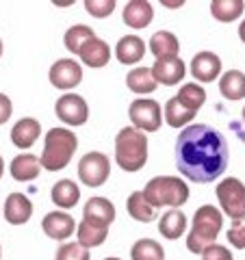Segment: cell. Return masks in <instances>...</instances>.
<instances>
[{
  "mask_svg": "<svg viewBox=\"0 0 245 260\" xmlns=\"http://www.w3.org/2000/svg\"><path fill=\"white\" fill-rule=\"evenodd\" d=\"M42 228H44V232L50 239L65 241V239H70L72 234H74L76 221H74V217H70L68 213H63V210H52V213H48L44 217Z\"/></svg>",
  "mask_w": 245,
  "mask_h": 260,
  "instance_id": "13",
  "label": "cell"
},
{
  "mask_svg": "<svg viewBox=\"0 0 245 260\" xmlns=\"http://www.w3.org/2000/svg\"><path fill=\"white\" fill-rule=\"evenodd\" d=\"M191 74L198 83H213L222 78V59L210 50H202L191 59Z\"/></svg>",
  "mask_w": 245,
  "mask_h": 260,
  "instance_id": "11",
  "label": "cell"
},
{
  "mask_svg": "<svg viewBox=\"0 0 245 260\" xmlns=\"http://www.w3.org/2000/svg\"><path fill=\"white\" fill-rule=\"evenodd\" d=\"M152 74L157 78V83L165 85V87H174L178 85L187 74V65L180 56H171V59H161L154 61L152 65Z\"/></svg>",
  "mask_w": 245,
  "mask_h": 260,
  "instance_id": "12",
  "label": "cell"
},
{
  "mask_svg": "<svg viewBox=\"0 0 245 260\" xmlns=\"http://www.w3.org/2000/svg\"><path fill=\"white\" fill-rule=\"evenodd\" d=\"M145 54V42L137 35H124L115 44V56L121 65H135L143 59Z\"/></svg>",
  "mask_w": 245,
  "mask_h": 260,
  "instance_id": "19",
  "label": "cell"
},
{
  "mask_svg": "<svg viewBox=\"0 0 245 260\" xmlns=\"http://www.w3.org/2000/svg\"><path fill=\"white\" fill-rule=\"evenodd\" d=\"M54 260H91V254H89V249L83 247L80 243H63L56 251Z\"/></svg>",
  "mask_w": 245,
  "mask_h": 260,
  "instance_id": "33",
  "label": "cell"
},
{
  "mask_svg": "<svg viewBox=\"0 0 245 260\" xmlns=\"http://www.w3.org/2000/svg\"><path fill=\"white\" fill-rule=\"evenodd\" d=\"M76 148H78V137L74 130H68V128L48 130L44 139V152L39 156L42 167L48 169V172H61V169L70 165Z\"/></svg>",
  "mask_w": 245,
  "mask_h": 260,
  "instance_id": "4",
  "label": "cell"
},
{
  "mask_svg": "<svg viewBox=\"0 0 245 260\" xmlns=\"http://www.w3.org/2000/svg\"><path fill=\"white\" fill-rule=\"evenodd\" d=\"M159 232L169 241L180 239L187 232V215L180 208H169L159 221Z\"/></svg>",
  "mask_w": 245,
  "mask_h": 260,
  "instance_id": "22",
  "label": "cell"
},
{
  "mask_svg": "<svg viewBox=\"0 0 245 260\" xmlns=\"http://www.w3.org/2000/svg\"><path fill=\"white\" fill-rule=\"evenodd\" d=\"M178 50H180V44H178V37L174 35V32L159 30L150 37V52L157 56V61L178 56Z\"/></svg>",
  "mask_w": 245,
  "mask_h": 260,
  "instance_id": "21",
  "label": "cell"
},
{
  "mask_svg": "<svg viewBox=\"0 0 245 260\" xmlns=\"http://www.w3.org/2000/svg\"><path fill=\"white\" fill-rule=\"evenodd\" d=\"M76 230H78V243L83 247H87V249L102 245V243L107 241V237H109V228L107 225L87 221V219L80 221V225L76 228Z\"/></svg>",
  "mask_w": 245,
  "mask_h": 260,
  "instance_id": "27",
  "label": "cell"
},
{
  "mask_svg": "<svg viewBox=\"0 0 245 260\" xmlns=\"http://www.w3.org/2000/svg\"><path fill=\"white\" fill-rule=\"evenodd\" d=\"M133 260H165V249L154 239H139L130 249Z\"/></svg>",
  "mask_w": 245,
  "mask_h": 260,
  "instance_id": "31",
  "label": "cell"
},
{
  "mask_svg": "<svg viewBox=\"0 0 245 260\" xmlns=\"http://www.w3.org/2000/svg\"><path fill=\"white\" fill-rule=\"evenodd\" d=\"M0 56H3V42H0Z\"/></svg>",
  "mask_w": 245,
  "mask_h": 260,
  "instance_id": "42",
  "label": "cell"
},
{
  "mask_svg": "<svg viewBox=\"0 0 245 260\" xmlns=\"http://www.w3.org/2000/svg\"><path fill=\"white\" fill-rule=\"evenodd\" d=\"M176 165L187 180L213 182L226 172L230 150L226 137L206 124H191L180 130L176 139Z\"/></svg>",
  "mask_w": 245,
  "mask_h": 260,
  "instance_id": "1",
  "label": "cell"
},
{
  "mask_svg": "<svg viewBox=\"0 0 245 260\" xmlns=\"http://www.w3.org/2000/svg\"><path fill=\"white\" fill-rule=\"evenodd\" d=\"M226 237L234 249H245V219H234Z\"/></svg>",
  "mask_w": 245,
  "mask_h": 260,
  "instance_id": "35",
  "label": "cell"
},
{
  "mask_svg": "<svg viewBox=\"0 0 245 260\" xmlns=\"http://www.w3.org/2000/svg\"><path fill=\"white\" fill-rule=\"evenodd\" d=\"M42 169H44L42 167V160H39L35 154H28V152L18 154V156L11 160V165H9V172L13 176V180H18V182H30V180H35Z\"/></svg>",
  "mask_w": 245,
  "mask_h": 260,
  "instance_id": "17",
  "label": "cell"
},
{
  "mask_svg": "<svg viewBox=\"0 0 245 260\" xmlns=\"http://www.w3.org/2000/svg\"><path fill=\"white\" fill-rule=\"evenodd\" d=\"M245 11L243 0H213L210 3V13L217 22H234L239 20Z\"/></svg>",
  "mask_w": 245,
  "mask_h": 260,
  "instance_id": "29",
  "label": "cell"
},
{
  "mask_svg": "<svg viewBox=\"0 0 245 260\" xmlns=\"http://www.w3.org/2000/svg\"><path fill=\"white\" fill-rule=\"evenodd\" d=\"M163 115H165V121L171 128H187L198 113L191 111L189 107H185L178 98H169L167 104H165V111H163Z\"/></svg>",
  "mask_w": 245,
  "mask_h": 260,
  "instance_id": "26",
  "label": "cell"
},
{
  "mask_svg": "<svg viewBox=\"0 0 245 260\" xmlns=\"http://www.w3.org/2000/svg\"><path fill=\"white\" fill-rule=\"evenodd\" d=\"M202 260H234L232 251H228V247L224 245H208L202 251Z\"/></svg>",
  "mask_w": 245,
  "mask_h": 260,
  "instance_id": "36",
  "label": "cell"
},
{
  "mask_svg": "<svg viewBox=\"0 0 245 260\" xmlns=\"http://www.w3.org/2000/svg\"><path fill=\"white\" fill-rule=\"evenodd\" d=\"M80 61H83L87 68H94V70H100L104 68L109 61H111V48L107 42H102V39H89V42L83 46V50H80Z\"/></svg>",
  "mask_w": 245,
  "mask_h": 260,
  "instance_id": "20",
  "label": "cell"
},
{
  "mask_svg": "<svg viewBox=\"0 0 245 260\" xmlns=\"http://www.w3.org/2000/svg\"><path fill=\"white\" fill-rule=\"evenodd\" d=\"M54 113L63 124L68 126H83L89 119V104L85 102L83 95L76 93H65L54 104Z\"/></svg>",
  "mask_w": 245,
  "mask_h": 260,
  "instance_id": "9",
  "label": "cell"
},
{
  "mask_svg": "<svg viewBox=\"0 0 245 260\" xmlns=\"http://www.w3.org/2000/svg\"><path fill=\"white\" fill-rule=\"evenodd\" d=\"M111 176V160L102 152H87L78 162V180L87 186H102Z\"/></svg>",
  "mask_w": 245,
  "mask_h": 260,
  "instance_id": "8",
  "label": "cell"
},
{
  "mask_svg": "<svg viewBox=\"0 0 245 260\" xmlns=\"http://www.w3.org/2000/svg\"><path fill=\"white\" fill-rule=\"evenodd\" d=\"M219 93L226 100H243L245 98V74L241 70H228L219 78Z\"/></svg>",
  "mask_w": 245,
  "mask_h": 260,
  "instance_id": "23",
  "label": "cell"
},
{
  "mask_svg": "<svg viewBox=\"0 0 245 260\" xmlns=\"http://www.w3.org/2000/svg\"><path fill=\"white\" fill-rule=\"evenodd\" d=\"M176 98L185 104V107H189L191 111L198 113L204 107V102H206V91H204V87L198 83H187L180 87V91H178Z\"/></svg>",
  "mask_w": 245,
  "mask_h": 260,
  "instance_id": "32",
  "label": "cell"
},
{
  "mask_svg": "<svg viewBox=\"0 0 245 260\" xmlns=\"http://www.w3.org/2000/svg\"><path fill=\"white\" fill-rule=\"evenodd\" d=\"M96 32L91 26H85V24H76V26L68 28V32H65L63 37V44L65 48L72 52V54H80V50H83V46L89 42V39H94Z\"/></svg>",
  "mask_w": 245,
  "mask_h": 260,
  "instance_id": "30",
  "label": "cell"
},
{
  "mask_svg": "<svg viewBox=\"0 0 245 260\" xmlns=\"http://www.w3.org/2000/svg\"><path fill=\"white\" fill-rule=\"evenodd\" d=\"M239 37H241V42L245 44V20L239 24Z\"/></svg>",
  "mask_w": 245,
  "mask_h": 260,
  "instance_id": "39",
  "label": "cell"
},
{
  "mask_svg": "<svg viewBox=\"0 0 245 260\" xmlns=\"http://www.w3.org/2000/svg\"><path fill=\"white\" fill-rule=\"evenodd\" d=\"M157 78L152 74V68H135L128 72L126 76V87L130 89L133 93H139V95H145V93H152L157 89Z\"/></svg>",
  "mask_w": 245,
  "mask_h": 260,
  "instance_id": "25",
  "label": "cell"
},
{
  "mask_svg": "<svg viewBox=\"0 0 245 260\" xmlns=\"http://www.w3.org/2000/svg\"><path fill=\"white\" fill-rule=\"evenodd\" d=\"M52 202L56 206H61V208H74L78 204V200H80V189H78V184L76 182H72V180H59L54 186H52Z\"/></svg>",
  "mask_w": 245,
  "mask_h": 260,
  "instance_id": "28",
  "label": "cell"
},
{
  "mask_svg": "<svg viewBox=\"0 0 245 260\" xmlns=\"http://www.w3.org/2000/svg\"><path fill=\"white\" fill-rule=\"evenodd\" d=\"M5 219L11 225H24L33 217V202L24 193H9L3 208Z\"/></svg>",
  "mask_w": 245,
  "mask_h": 260,
  "instance_id": "14",
  "label": "cell"
},
{
  "mask_svg": "<svg viewBox=\"0 0 245 260\" xmlns=\"http://www.w3.org/2000/svg\"><path fill=\"white\" fill-rule=\"evenodd\" d=\"M121 20H124L126 26L130 28H145L150 26V22L154 20V9L150 3H145V0H130L126 3L124 7V13H121Z\"/></svg>",
  "mask_w": 245,
  "mask_h": 260,
  "instance_id": "15",
  "label": "cell"
},
{
  "mask_svg": "<svg viewBox=\"0 0 245 260\" xmlns=\"http://www.w3.org/2000/svg\"><path fill=\"white\" fill-rule=\"evenodd\" d=\"M0 254H3V249H0Z\"/></svg>",
  "mask_w": 245,
  "mask_h": 260,
  "instance_id": "44",
  "label": "cell"
},
{
  "mask_svg": "<svg viewBox=\"0 0 245 260\" xmlns=\"http://www.w3.org/2000/svg\"><path fill=\"white\" fill-rule=\"evenodd\" d=\"M126 210L135 221L141 223H152L157 219V208H154L148 200H145L143 191H133L126 200Z\"/></svg>",
  "mask_w": 245,
  "mask_h": 260,
  "instance_id": "24",
  "label": "cell"
},
{
  "mask_svg": "<svg viewBox=\"0 0 245 260\" xmlns=\"http://www.w3.org/2000/svg\"><path fill=\"white\" fill-rule=\"evenodd\" d=\"M39 135H42V124L35 117H22L11 128V141L15 148H22V150L30 148L39 139Z\"/></svg>",
  "mask_w": 245,
  "mask_h": 260,
  "instance_id": "18",
  "label": "cell"
},
{
  "mask_svg": "<svg viewBox=\"0 0 245 260\" xmlns=\"http://www.w3.org/2000/svg\"><path fill=\"white\" fill-rule=\"evenodd\" d=\"M128 117L133 121V128L141 133H157L163 124V109L152 98H137L128 107Z\"/></svg>",
  "mask_w": 245,
  "mask_h": 260,
  "instance_id": "7",
  "label": "cell"
},
{
  "mask_svg": "<svg viewBox=\"0 0 245 260\" xmlns=\"http://www.w3.org/2000/svg\"><path fill=\"white\" fill-rule=\"evenodd\" d=\"M217 200L224 215L234 219H245V184L234 176H228L226 180L217 184Z\"/></svg>",
  "mask_w": 245,
  "mask_h": 260,
  "instance_id": "6",
  "label": "cell"
},
{
  "mask_svg": "<svg viewBox=\"0 0 245 260\" xmlns=\"http://www.w3.org/2000/svg\"><path fill=\"white\" fill-rule=\"evenodd\" d=\"M83 219L109 228L115 221V206H113V202L107 198H89L83 208Z\"/></svg>",
  "mask_w": 245,
  "mask_h": 260,
  "instance_id": "16",
  "label": "cell"
},
{
  "mask_svg": "<svg viewBox=\"0 0 245 260\" xmlns=\"http://www.w3.org/2000/svg\"><path fill=\"white\" fill-rule=\"evenodd\" d=\"M104 260H121V258H115V256H111V258H104Z\"/></svg>",
  "mask_w": 245,
  "mask_h": 260,
  "instance_id": "41",
  "label": "cell"
},
{
  "mask_svg": "<svg viewBox=\"0 0 245 260\" xmlns=\"http://www.w3.org/2000/svg\"><path fill=\"white\" fill-rule=\"evenodd\" d=\"M3 174H5V160L0 156V178H3Z\"/></svg>",
  "mask_w": 245,
  "mask_h": 260,
  "instance_id": "40",
  "label": "cell"
},
{
  "mask_svg": "<svg viewBox=\"0 0 245 260\" xmlns=\"http://www.w3.org/2000/svg\"><path fill=\"white\" fill-rule=\"evenodd\" d=\"M222 228H224L222 210L210 206V204L200 206L193 215L191 232L187 234V249H189L191 254H202L208 245H215Z\"/></svg>",
  "mask_w": 245,
  "mask_h": 260,
  "instance_id": "2",
  "label": "cell"
},
{
  "mask_svg": "<svg viewBox=\"0 0 245 260\" xmlns=\"http://www.w3.org/2000/svg\"><path fill=\"white\" fill-rule=\"evenodd\" d=\"M115 162L124 172L135 174L148 162V137L133 126H124L115 137Z\"/></svg>",
  "mask_w": 245,
  "mask_h": 260,
  "instance_id": "3",
  "label": "cell"
},
{
  "mask_svg": "<svg viewBox=\"0 0 245 260\" xmlns=\"http://www.w3.org/2000/svg\"><path fill=\"white\" fill-rule=\"evenodd\" d=\"M11 113H13V104H11V100H9V95L0 93V126L9 121Z\"/></svg>",
  "mask_w": 245,
  "mask_h": 260,
  "instance_id": "37",
  "label": "cell"
},
{
  "mask_svg": "<svg viewBox=\"0 0 245 260\" xmlns=\"http://www.w3.org/2000/svg\"><path fill=\"white\" fill-rule=\"evenodd\" d=\"M163 5H165V7H174V9H176V7H182L185 3H182V0H178V3H171V0H163Z\"/></svg>",
  "mask_w": 245,
  "mask_h": 260,
  "instance_id": "38",
  "label": "cell"
},
{
  "mask_svg": "<svg viewBox=\"0 0 245 260\" xmlns=\"http://www.w3.org/2000/svg\"><path fill=\"white\" fill-rule=\"evenodd\" d=\"M115 9V0H85V11L94 18H109Z\"/></svg>",
  "mask_w": 245,
  "mask_h": 260,
  "instance_id": "34",
  "label": "cell"
},
{
  "mask_svg": "<svg viewBox=\"0 0 245 260\" xmlns=\"http://www.w3.org/2000/svg\"><path fill=\"white\" fill-rule=\"evenodd\" d=\"M48 78H50V85L61 89V91H70L80 85L83 80V68H80L78 61L72 59H59L54 61V65L48 72Z\"/></svg>",
  "mask_w": 245,
  "mask_h": 260,
  "instance_id": "10",
  "label": "cell"
},
{
  "mask_svg": "<svg viewBox=\"0 0 245 260\" xmlns=\"http://www.w3.org/2000/svg\"><path fill=\"white\" fill-rule=\"evenodd\" d=\"M241 113H243V124H245V109H243V111H241Z\"/></svg>",
  "mask_w": 245,
  "mask_h": 260,
  "instance_id": "43",
  "label": "cell"
},
{
  "mask_svg": "<svg viewBox=\"0 0 245 260\" xmlns=\"http://www.w3.org/2000/svg\"><path fill=\"white\" fill-rule=\"evenodd\" d=\"M143 195L157 210L163 206L180 208L189 202V184L176 176H157L145 184Z\"/></svg>",
  "mask_w": 245,
  "mask_h": 260,
  "instance_id": "5",
  "label": "cell"
}]
</instances>
